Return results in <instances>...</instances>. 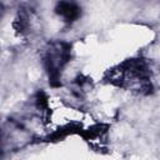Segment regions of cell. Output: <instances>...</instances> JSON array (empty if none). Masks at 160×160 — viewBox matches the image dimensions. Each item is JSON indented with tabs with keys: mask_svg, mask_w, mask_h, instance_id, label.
Wrapping results in <instances>:
<instances>
[{
	"mask_svg": "<svg viewBox=\"0 0 160 160\" xmlns=\"http://www.w3.org/2000/svg\"><path fill=\"white\" fill-rule=\"evenodd\" d=\"M70 59V45L65 42H56L51 45L45 55V68L49 72V78L51 81L59 79L60 71L62 66Z\"/></svg>",
	"mask_w": 160,
	"mask_h": 160,
	"instance_id": "obj_1",
	"label": "cell"
},
{
	"mask_svg": "<svg viewBox=\"0 0 160 160\" xmlns=\"http://www.w3.org/2000/svg\"><path fill=\"white\" fill-rule=\"evenodd\" d=\"M81 9L72 1H69V0H61L58 2L56 8H55V11L59 16H61L65 21H75L79 16H80V11Z\"/></svg>",
	"mask_w": 160,
	"mask_h": 160,
	"instance_id": "obj_2",
	"label": "cell"
}]
</instances>
